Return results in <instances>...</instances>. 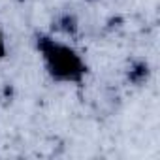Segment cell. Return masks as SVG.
Returning <instances> with one entry per match:
<instances>
[{"label":"cell","mask_w":160,"mask_h":160,"mask_svg":"<svg viewBox=\"0 0 160 160\" xmlns=\"http://www.w3.org/2000/svg\"><path fill=\"white\" fill-rule=\"evenodd\" d=\"M34 45L47 77L60 85H81L89 75V64L85 57L64 38L53 32H38Z\"/></svg>","instance_id":"6da1fadb"},{"label":"cell","mask_w":160,"mask_h":160,"mask_svg":"<svg viewBox=\"0 0 160 160\" xmlns=\"http://www.w3.org/2000/svg\"><path fill=\"white\" fill-rule=\"evenodd\" d=\"M149 75V66L147 62H138L136 66H132V70H128V79L132 83H141L145 81Z\"/></svg>","instance_id":"7a4b0ae2"},{"label":"cell","mask_w":160,"mask_h":160,"mask_svg":"<svg viewBox=\"0 0 160 160\" xmlns=\"http://www.w3.org/2000/svg\"><path fill=\"white\" fill-rule=\"evenodd\" d=\"M8 57V40H6V32L0 27V60H4Z\"/></svg>","instance_id":"3957f363"}]
</instances>
